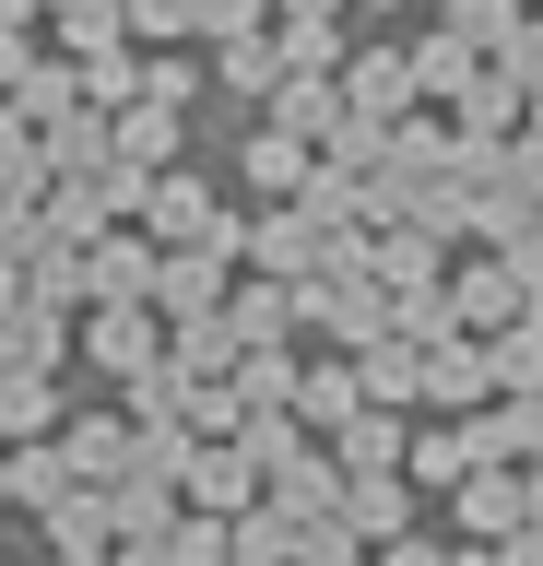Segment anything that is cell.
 I'll return each instance as SVG.
<instances>
[{
  "label": "cell",
  "mask_w": 543,
  "mask_h": 566,
  "mask_svg": "<svg viewBox=\"0 0 543 566\" xmlns=\"http://www.w3.org/2000/svg\"><path fill=\"white\" fill-rule=\"evenodd\" d=\"M343 106H355V118H401V106H414V71H401L390 48H366V60L343 71Z\"/></svg>",
  "instance_id": "6da1fadb"
},
{
  "label": "cell",
  "mask_w": 543,
  "mask_h": 566,
  "mask_svg": "<svg viewBox=\"0 0 543 566\" xmlns=\"http://www.w3.org/2000/svg\"><path fill=\"white\" fill-rule=\"evenodd\" d=\"M401 71H414V95H472V83H484V60H472L461 35H426Z\"/></svg>",
  "instance_id": "7a4b0ae2"
},
{
  "label": "cell",
  "mask_w": 543,
  "mask_h": 566,
  "mask_svg": "<svg viewBox=\"0 0 543 566\" xmlns=\"http://www.w3.org/2000/svg\"><path fill=\"white\" fill-rule=\"evenodd\" d=\"M449 35L461 48H508L520 35V0H449Z\"/></svg>",
  "instance_id": "3957f363"
},
{
  "label": "cell",
  "mask_w": 543,
  "mask_h": 566,
  "mask_svg": "<svg viewBox=\"0 0 543 566\" xmlns=\"http://www.w3.org/2000/svg\"><path fill=\"white\" fill-rule=\"evenodd\" d=\"M213 260H224V248H201V260H154V295H166V307H213Z\"/></svg>",
  "instance_id": "277c9868"
},
{
  "label": "cell",
  "mask_w": 543,
  "mask_h": 566,
  "mask_svg": "<svg viewBox=\"0 0 543 566\" xmlns=\"http://www.w3.org/2000/svg\"><path fill=\"white\" fill-rule=\"evenodd\" d=\"M249 177H260V189H295V177H307V142H295V130H260Z\"/></svg>",
  "instance_id": "5b68a950"
},
{
  "label": "cell",
  "mask_w": 543,
  "mask_h": 566,
  "mask_svg": "<svg viewBox=\"0 0 543 566\" xmlns=\"http://www.w3.org/2000/svg\"><path fill=\"white\" fill-rule=\"evenodd\" d=\"M224 83H237V95H260V83H284V60H272L260 35H224Z\"/></svg>",
  "instance_id": "8992f818"
},
{
  "label": "cell",
  "mask_w": 543,
  "mask_h": 566,
  "mask_svg": "<svg viewBox=\"0 0 543 566\" xmlns=\"http://www.w3.org/2000/svg\"><path fill=\"white\" fill-rule=\"evenodd\" d=\"M520 307V272H461V318H508Z\"/></svg>",
  "instance_id": "52a82bcc"
},
{
  "label": "cell",
  "mask_w": 543,
  "mask_h": 566,
  "mask_svg": "<svg viewBox=\"0 0 543 566\" xmlns=\"http://www.w3.org/2000/svg\"><path fill=\"white\" fill-rule=\"evenodd\" d=\"M461 507H472V520H484V531H520V484H508V472H484V484H472Z\"/></svg>",
  "instance_id": "ba28073f"
},
{
  "label": "cell",
  "mask_w": 543,
  "mask_h": 566,
  "mask_svg": "<svg viewBox=\"0 0 543 566\" xmlns=\"http://www.w3.org/2000/svg\"><path fill=\"white\" fill-rule=\"evenodd\" d=\"M60 24H72V48H118V0H72Z\"/></svg>",
  "instance_id": "9c48e42d"
},
{
  "label": "cell",
  "mask_w": 543,
  "mask_h": 566,
  "mask_svg": "<svg viewBox=\"0 0 543 566\" xmlns=\"http://www.w3.org/2000/svg\"><path fill=\"white\" fill-rule=\"evenodd\" d=\"M497 378H508V389L543 378V331H508V343H497Z\"/></svg>",
  "instance_id": "30bf717a"
},
{
  "label": "cell",
  "mask_w": 543,
  "mask_h": 566,
  "mask_svg": "<svg viewBox=\"0 0 543 566\" xmlns=\"http://www.w3.org/2000/svg\"><path fill=\"white\" fill-rule=\"evenodd\" d=\"M366 389H378V401H401V389H426V366H414V354H366Z\"/></svg>",
  "instance_id": "8fae6325"
},
{
  "label": "cell",
  "mask_w": 543,
  "mask_h": 566,
  "mask_svg": "<svg viewBox=\"0 0 543 566\" xmlns=\"http://www.w3.org/2000/svg\"><path fill=\"white\" fill-rule=\"evenodd\" d=\"M95 354H107V366H143L154 331H143V318H107V331H95Z\"/></svg>",
  "instance_id": "7c38bea8"
},
{
  "label": "cell",
  "mask_w": 543,
  "mask_h": 566,
  "mask_svg": "<svg viewBox=\"0 0 543 566\" xmlns=\"http://www.w3.org/2000/svg\"><path fill=\"white\" fill-rule=\"evenodd\" d=\"M426 389H437V401H472V389H484V366H472V354H437Z\"/></svg>",
  "instance_id": "4fadbf2b"
},
{
  "label": "cell",
  "mask_w": 543,
  "mask_h": 566,
  "mask_svg": "<svg viewBox=\"0 0 543 566\" xmlns=\"http://www.w3.org/2000/svg\"><path fill=\"white\" fill-rule=\"evenodd\" d=\"M118 24H143V35H178V24H189V0H118Z\"/></svg>",
  "instance_id": "5bb4252c"
},
{
  "label": "cell",
  "mask_w": 543,
  "mask_h": 566,
  "mask_svg": "<svg viewBox=\"0 0 543 566\" xmlns=\"http://www.w3.org/2000/svg\"><path fill=\"white\" fill-rule=\"evenodd\" d=\"M401 520V484H355V531H390Z\"/></svg>",
  "instance_id": "9a60e30c"
},
{
  "label": "cell",
  "mask_w": 543,
  "mask_h": 566,
  "mask_svg": "<svg viewBox=\"0 0 543 566\" xmlns=\"http://www.w3.org/2000/svg\"><path fill=\"white\" fill-rule=\"evenodd\" d=\"M284 12H331V0H284Z\"/></svg>",
  "instance_id": "2e32d148"
}]
</instances>
